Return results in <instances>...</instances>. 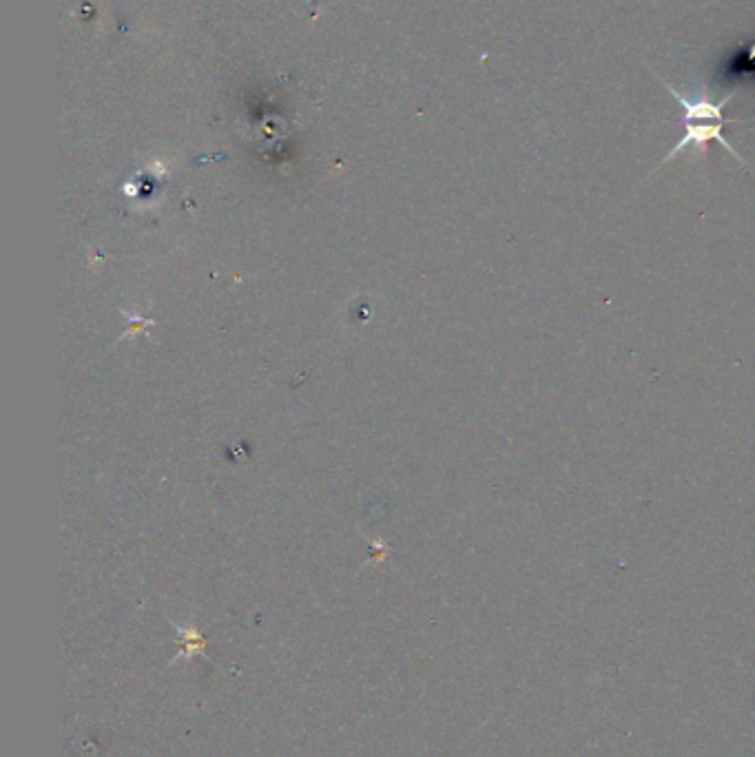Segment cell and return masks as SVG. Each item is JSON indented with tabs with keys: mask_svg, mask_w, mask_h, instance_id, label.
Segmentation results:
<instances>
[{
	"mask_svg": "<svg viewBox=\"0 0 755 757\" xmlns=\"http://www.w3.org/2000/svg\"><path fill=\"white\" fill-rule=\"evenodd\" d=\"M682 124H685V133H682V138L676 142V147L665 155L663 162L658 164V169H663L665 164L674 162L676 158H680L682 153H687L689 149H694L696 153L705 155L711 142L722 144V147H725L733 155V158H736L742 164L744 169H749V164L744 162V158L738 153V149L733 147V144L725 136H722V129L727 127V122H682Z\"/></svg>",
	"mask_w": 755,
	"mask_h": 757,
	"instance_id": "cell-1",
	"label": "cell"
},
{
	"mask_svg": "<svg viewBox=\"0 0 755 757\" xmlns=\"http://www.w3.org/2000/svg\"><path fill=\"white\" fill-rule=\"evenodd\" d=\"M169 622L175 629V645H178V649H175V656L173 660L169 662V667L178 665V662H189V660H195V658H204L209 660V653H206V647H209V640H206V636L202 634V631L195 627V625H178L173 618H169Z\"/></svg>",
	"mask_w": 755,
	"mask_h": 757,
	"instance_id": "cell-2",
	"label": "cell"
},
{
	"mask_svg": "<svg viewBox=\"0 0 755 757\" xmlns=\"http://www.w3.org/2000/svg\"><path fill=\"white\" fill-rule=\"evenodd\" d=\"M742 60H744V65H747V67H751V65L755 67V43H751V45H749L747 54H744V58H742Z\"/></svg>",
	"mask_w": 755,
	"mask_h": 757,
	"instance_id": "cell-3",
	"label": "cell"
}]
</instances>
